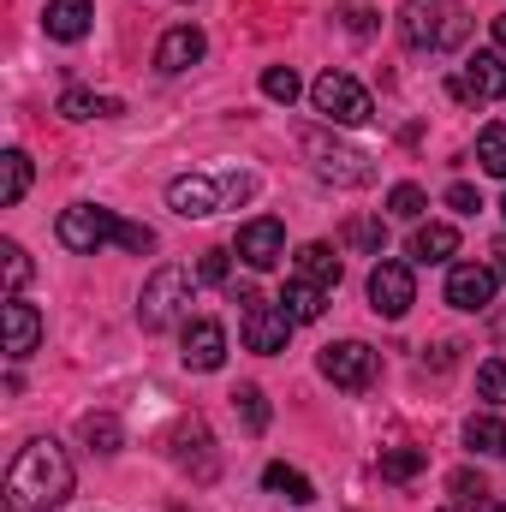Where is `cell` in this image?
<instances>
[{
	"label": "cell",
	"mask_w": 506,
	"mask_h": 512,
	"mask_svg": "<svg viewBox=\"0 0 506 512\" xmlns=\"http://www.w3.org/2000/svg\"><path fill=\"white\" fill-rule=\"evenodd\" d=\"M239 256L251 262V268H280V256H286V227L274 221V215H256L239 227Z\"/></svg>",
	"instance_id": "obj_16"
},
{
	"label": "cell",
	"mask_w": 506,
	"mask_h": 512,
	"mask_svg": "<svg viewBox=\"0 0 506 512\" xmlns=\"http://www.w3.org/2000/svg\"><path fill=\"white\" fill-rule=\"evenodd\" d=\"M30 173H36V167H30V155H24V149H6V155H0V203H6V209H18V203H24Z\"/></svg>",
	"instance_id": "obj_24"
},
{
	"label": "cell",
	"mask_w": 506,
	"mask_h": 512,
	"mask_svg": "<svg viewBox=\"0 0 506 512\" xmlns=\"http://www.w3.org/2000/svg\"><path fill=\"white\" fill-rule=\"evenodd\" d=\"M72 459L60 441L36 435L18 447V459L6 465V512H54L72 501Z\"/></svg>",
	"instance_id": "obj_1"
},
{
	"label": "cell",
	"mask_w": 506,
	"mask_h": 512,
	"mask_svg": "<svg viewBox=\"0 0 506 512\" xmlns=\"http://www.w3.org/2000/svg\"><path fill=\"white\" fill-rule=\"evenodd\" d=\"M203 54H209V36H203L197 24H173V30L155 42V72H167V78H173V72H191Z\"/></svg>",
	"instance_id": "obj_15"
},
{
	"label": "cell",
	"mask_w": 506,
	"mask_h": 512,
	"mask_svg": "<svg viewBox=\"0 0 506 512\" xmlns=\"http://www.w3.org/2000/svg\"><path fill=\"white\" fill-rule=\"evenodd\" d=\"M495 268L489 262H453L447 268V304L453 310H465V316H477V310H489L495 304Z\"/></svg>",
	"instance_id": "obj_11"
},
{
	"label": "cell",
	"mask_w": 506,
	"mask_h": 512,
	"mask_svg": "<svg viewBox=\"0 0 506 512\" xmlns=\"http://www.w3.org/2000/svg\"><path fill=\"white\" fill-rule=\"evenodd\" d=\"M239 334H245V352L274 358V352H286V340H292V316H286L280 304L256 298V292H239Z\"/></svg>",
	"instance_id": "obj_6"
},
{
	"label": "cell",
	"mask_w": 506,
	"mask_h": 512,
	"mask_svg": "<svg viewBox=\"0 0 506 512\" xmlns=\"http://www.w3.org/2000/svg\"><path fill=\"white\" fill-rule=\"evenodd\" d=\"M453 251H459V227L447 221H423L411 233V262H453Z\"/></svg>",
	"instance_id": "obj_19"
},
{
	"label": "cell",
	"mask_w": 506,
	"mask_h": 512,
	"mask_svg": "<svg viewBox=\"0 0 506 512\" xmlns=\"http://www.w3.org/2000/svg\"><path fill=\"white\" fill-rule=\"evenodd\" d=\"M501 209H506V203H501Z\"/></svg>",
	"instance_id": "obj_42"
},
{
	"label": "cell",
	"mask_w": 506,
	"mask_h": 512,
	"mask_svg": "<svg viewBox=\"0 0 506 512\" xmlns=\"http://www.w3.org/2000/svg\"><path fill=\"white\" fill-rule=\"evenodd\" d=\"M453 96L459 102H501L506 96V54H471L465 66H459V78H453Z\"/></svg>",
	"instance_id": "obj_12"
},
{
	"label": "cell",
	"mask_w": 506,
	"mask_h": 512,
	"mask_svg": "<svg viewBox=\"0 0 506 512\" xmlns=\"http://www.w3.org/2000/svg\"><path fill=\"white\" fill-rule=\"evenodd\" d=\"M90 18H96V0H48L42 30H48L54 42H84V36H90Z\"/></svg>",
	"instance_id": "obj_17"
},
{
	"label": "cell",
	"mask_w": 506,
	"mask_h": 512,
	"mask_svg": "<svg viewBox=\"0 0 506 512\" xmlns=\"http://www.w3.org/2000/svg\"><path fill=\"white\" fill-rule=\"evenodd\" d=\"M227 274H233V251H203V262H197V280L227 286Z\"/></svg>",
	"instance_id": "obj_35"
},
{
	"label": "cell",
	"mask_w": 506,
	"mask_h": 512,
	"mask_svg": "<svg viewBox=\"0 0 506 512\" xmlns=\"http://www.w3.org/2000/svg\"><path fill=\"white\" fill-rule=\"evenodd\" d=\"M304 155L316 161V173H322L328 185H346V191H358V185H376V161H370L364 149L328 143L322 131H304Z\"/></svg>",
	"instance_id": "obj_7"
},
{
	"label": "cell",
	"mask_w": 506,
	"mask_h": 512,
	"mask_svg": "<svg viewBox=\"0 0 506 512\" xmlns=\"http://www.w3.org/2000/svg\"><path fill=\"white\" fill-rule=\"evenodd\" d=\"M447 209H453V215H477V209H483L477 185H447Z\"/></svg>",
	"instance_id": "obj_36"
},
{
	"label": "cell",
	"mask_w": 506,
	"mask_h": 512,
	"mask_svg": "<svg viewBox=\"0 0 506 512\" xmlns=\"http://www.w3.org/2000/svg\"><path fill=\"white\" fill-rule=\"evenodd\" d=\"M54 233H60V245H66V251L96 256L102 245H120V215H114V209H102V203H72V209H60Z\"/></svg>",
	"instance_id": "obj_5"
},
{
	"label": "cell",
	"mask_w": 506,
	"mask_h": 512,
	"mask_svg": "<svg viewBox=\"0 0 506 512\" xmlns=\"http://www.w3.org/2000/svg\"><path fill=\"white\" fill-rule=\"evenodd\" d=\"M411 304H417L411 262H393V256H381L376 268H370V310H376L381 322H399Z\"/></svg>",
	"instance_id": "obj_10"
},
{
	"label": "cell",
	"mask_w": 506,
	"mask_h": 512,
	"mask_svg": "<svg viewBox=\"0 0 506 512\" xmlns=\"http://www.w3.org/2000/svg\"><path fill=\"white\" fill-rule=\"evenodd\" d=\"M495 48H501V54H506V12H501V18H495Z\"/></svg>",
	"instance_id": "obj_39"
},
{
	"label": "cell",
	"mask_w": 506,
	"mask_h": 512,
	"mask_svg": "<svg viewBox=\"0 0 506 512\" xmlns=\"http://www.w3.org/2000/svg\"><path fill=\"white\" fill-rule=\"evenodd\" d=\"M423 209H429L423 185H411V179H405V185H393V191H387V215H393V221H417Z\"/></svg>",
	"instance_id": "obj_28"
},
{
	"label": "cell",
	"mask_w": 506,
	"mask_h": 512,
	"mask_svg": "<svg viewBox=\"0 0 506 512\" xmlns=\"http://www.w3.org/2000/svg\"><path fill=\"white\" fill-rule=\"evenodd\" d=\"M233 405H239V417H245V429H251V435L268 429V399H262V387H239V393H233Z\"/></svg>",
	"instance_id": "obj_31"
},
{
	"label": "cell",
	"mask_w": 506,
	"mask_h": 512,
	"mask_svg": "<svg viewBox=\"0 0 506 512\" xmlns=\"http://www.w3.org/2000/svg\"><path fill=\"white\" fill-rule=\"evenodd\" d=\"M262 489H268V495H280V501H292V507H310V501H316V483H310L298 465H280V459L262 471Z\"/></svg>",
	"instance_id": "obj_21"
},
{
	"label": "cell",
	"mask_w": 506,
	"mask_h": 512,
	"mask_svg": "<svg viewBox=\"0 0 506 512\" xmlns=\"http://www.w3.org/2000/svg\"><path fill=\"white\" fill-rule=\"evenodd\" d=\"M465 447H471L477 459H501V453H506V417H501V411L471 417V423H465Z\"/></svg>",
	"instance_id": "obj_22"
},
{
	"label": "cell",
	"mask_w": 506,
	"mask_h": 512,
	"mask_svg": "<svg viewBox=\"0 0 506 512\" xmlns=\"http://www.w3.org/2000/svg\"><path fill=\"white\" fill-rule=\"evenodd\" d=\"M120 245H126V251H155V233H149V227H143V221H120Z\"/></svg>",
	"instance_id": "obj_37"
},
{
	"label": "cell",
	"mask_w": 506,
	"mask_h": 512,
	"mask_svg": "<svg viewBox=\"0 0 506 512\" xmlns=\"http://www.w3.org/2000/svg\"><path fill=\"white\" fill-rule=\"evenodd\" d=\"M423 465H429L423 447H381V477H387V483H411Z\"/></svg>",
	"instance_id": "obj_26"
},
{
	"label": "cell",
	"mask_w": 506,
	"mask_h": 512,
	"mask_svg": "<svg viewBox=\"0 0 506 512\" xmlns=\"http://www.w3.org/2000/svg\"><path fill=\"white\" fill-rule=\"evenodd\" d=\"M477 393H483L489 405H506V358H489V364L477 370Z\"/></svg>",
	"instance_id": "obj_33"
},
{
	"label": "cell",
	"mask_w": 506,
	"mask_h": 512,
	"mask_svg": "<svg viewBox=\"0 0 506 512\" xmlns=\"http://www.w3.org/2000/svg\"><path fill=\"white\" fill-rule=\"evenodd\" d=\"M298 90H304V84H298L292 66H268V72H262V96H268V102H286V108H292Z\"/></svg>",
	"instance_id": "obj_30"
},
{
	"label": "cell",
	"mask_w": 506,
	"mask_h": 512,
	"mask_svg": "<svg viewBox=\"0 0 506 512\" xmlns=\"http://www.w3.org/2000/svg\"><path fill=\"white\" fill-rule=\"evenodd\" d=\"M84 441H90L96 453H120V447H126V429H120V417L90 411V417H84Z\"/></svg>",
	"instance_id": "obj_27"
},
{
	"label": "cell",
	"mask_w": 506,
	"mask_h": 512,
	"mask_svg": "<svg viewBox=\"0 0 506 512\" xmlns=\"http://www.w3.org/2000/svg\"><path fill=\"white\" fill-rule=\"evenodd\" d=\"M167 209L185 215V221H203V215L233 209V197H227V173H221V179H209V173H179V179L167 185Z\"/></svg>",
	"instance_id": "obj_9"
},
{
	"label": "cell",
	"mask_w": 506,
	"mask_h": 512,
	"mask_svg": "<svg viewBox=\"0 0 506 512\" xmlns=\"http://www.w3.org/2000/svg\"><path fill=\"white\" fill-rule=\"evenodd\" d=\"M6 298H18V292H24V280H30V256H24V245H12V239H6Z\"/></svg>",
	"instance_id": "obj_34"
},
{
	"label": "cell",
	"mask_w": 506,
	"mask_h": 512,
	"mask_svg": "<svg viewBox=\"0 0 506 512\" xmlns=\"http://www.w3.org/2000/svg\"><path fill=\"white\" fill-rule=\"evenodd\" d=\"M179 358H185V370H197V376H215V370L227 364V328H221V322H209V316L185 322Z\"/></svg>",
	"instance_id": "obj_13"
},
{
	"label": "cell",
	"mask_w": 506,
	"mask_h": 512,
	"mask_svg": "<svg viewBox=\"0 0 506 512\" xmlns=\"http://www.w3.org/2000/svg\"><path fill=\"white\" fill-rule=\"evenodd\" d=\"M447 495H453V507L459 512H483L489 507V483H483V471H471V465L447 477Z\"/></svg>",
	"instance_id": "obj_25"
},
{
	"label": "cell",
	"mask_w": 506,
	"mask_h": 512,
	"mask_svg": "<svg viewBox=\"0 0 506 512\" xmlns=\"http://www.w3.org/2000/svg\"><path fill=\"white\" fill-rule=\"evenodd\" d=\"M489 256H495L489 268H495V274H501V280H506V239H501V245H495V251H489Z\"/></svg>",
	"instance_id": "obj_38"
},
{
	"label": "cell",
	"mask_w": 506,
	"mask_h": 512,
	"mask_svg": "<svg viewBox=\"0 0 506 512\" xmlns=\"http://www.w3.org/2000/svg\"><path fill=\"white\" fill-rule=\"evenodd\" d=\"M310 102H316V114H322L328 126H370V114H376L370 90H364L352 72H322V78L310 84Z\"/></svg>",
	"instance_id": "obj_4"
},
{
	"label": "cell",
	"mask_w": 506,
	"mask_h": 512,
	"mask_svg": "<svg viewBox=\"0 0 506 512\" xmlns=\"http://www.w3.org/2000/svg\"><path fill=\"white\" fill-rule=\"evenodd\" d=\"M292 268H298V280H316V286H328V292L340 286V256L328 251L322 239H316V245H304V251L292 256Z\"/></svg>",
	"instance_id": "obj_23"
},
{
	"label": "cell",
	"mask_w": 506,
	"mask_h": 512,
	"mask_svg": "<svg viewBox=\"0 0 506 512\" xmlns=\"http://www.w3.org/2000/svg\"><path fill=\"white\" fill-rule=\"evenodd\" d=\"M477 161H483V173L506 179V126H483V137H477Z\"/></svg>",
	"instance_id": "obj_29"
},
{
	"label": "cell",
	"mask_w": 506,
	"mask_h": 512,
	"mask_svg": "<svg viewBox=\"0 0 506 512\" xmlns=\"http://www.w3.org/2000/svg\"><path fill=\"white\" fill-rule=\"evenodd\" d=\"M399 36L417 54H447L471 36V12L459 0H405L399 6Z\"/></svg>",
	"instance_id": "obj_2"
},
{
	"label": "cell",
	"mask_w": 506,
	"mask_h": 512,
	"mask_svg": "<svg viewBox=\"0 0 506 512\" xmlns=\"http://www.w3.org/2000/svg\"><path fill=\"white\" fill-rule=\"evenodd\" d=\"M495 512H506V507H495Z\"/></svg>",
	"instance_id": "obj_41"
},
{
	"label": "cell",
	"mask_w": 506,
	"mask_h": 512,
	"mask_svg": "<svg viewBox=\"0 0 506 512\" xmlns=\"http://www.w3.org/2000/svg\"><path fill=\"white\" fill-rule=\"evenodd\" d=\"M441 512H453V507H441Z\"/></svg>",
	"instance_id": "obj_40"
},
{
	"label": "cell",
	"mask_w": 506,
	"mask_h": 512,
	"mask_svg": "<svg viewBox=\"0 0 506 512\" xmlns=\"http://www.w3.org/2000/svg\"><path fill=\"white\" fill-rule=\"evenodd\" d=\"M126 102L120 96H96V90H66L60 96V120H120Z\"/></svg>",
	"instance_id": "obj_20"
},
{
	"label": "cell",
	"mask_w": 506,
	"mask_h": 512,
	"mask_svg": "<svg viewBox=\"0 0 506 512\" xmlns=\"http://www.w3.org/2000/svg\"><path fill=\"white\" fill-rule=\"evenodd\" d=\"M280 310L292 316V328H304V322H316L322 310H328V286H316V280H286V292H280Z\"/></svg>",
	"instance_id": "obj_18"
},
{
	"label": "cell",
	"mask_w": 506,
	"mask_h": 512,
	"mask_svg": "<svg viewBox=\"0 0 506 512\" xmlns=\"http://www.w3.org/2000/svg\"><path fill=\"white\" fill-rule=\"evenodd\" d=\"M0 328H6V358H12V364H24V358L36 352V340H42V310L18 292V298H6V304H0Z\"/></svg>",
	"instance_id": "obj_14"
},
{
	"label": "cell",
	"mask_w": 506,
	"mask_h": 512,
	"mask_svg": "<svg viewBox=\"0 0 506 512\" xmlns=\"http://www.w3.org/2000/svg\"><path fill=\"white\" fill-rule=\"evenodd\" d=\"M346 245H352V251L381 256V245H387V227H381V221H346Z\"/></svg>",
	"instance_id": "obj_32"
},
{
	"label": "cell",
	"mask_w": 506,
	"mask_h": 512,
	"mask_svg": "<svg viewBox=\"0 0 506 512\" xmlns=\"http://www.w3.org/2000/svg\"><path fill=\"white\" fill-rule=\"evenodd\" d=\"M191 298H197V274H191V268H179V262H167V268H155V274L143 280L137 322H143L149 334H161V328H173V322L191 310Z\"/></svg>",
	"instance_id": "obj_3"
},
{
	"label": "cell",
	"mask_w": 506,
	"mask_h": 512,
	"mask_svg": "<svg viewBox=\"0 0 506 512\" xmlns=\"http://www.w3.org/2000/svg\"><path fill=\"white\" fill-rule=\"evenodd\" d=\"M316 370H322L334 387H346V393H364V387H376L381 358L364 346V340H334V346H322Z\"/></svg>",
	"instance_id": "obj_8"
}]
</instances>
